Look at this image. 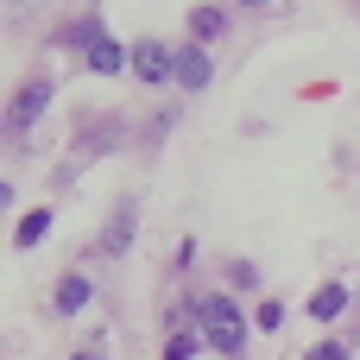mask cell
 Here are the masks:
<instances>
[{
  "label": "cell",
  "mask_w": 360,
  "mask_h": 360,
  "mask_svg": "<svg viewBox=\"0 0 360 360\" xmlns=\"http://www.w3.org/2000/svg\"><path fill=\"white\" fill-rule=\"evenodd\" d=\"M127 234H133V209H120L114 221H108V234H101V253L114 259V253H127Z\"/></svg>",
  "instance_id": "52a82bcc"
},
{
  "label": "cell",
  "mask_w": 360,
  "mask_h": 360,
  "mask_svg": "<svg viewBox=\"0 0 360 360\" xmlns=\"http://www.w3.org/2000/svg\"><path fill=\"white\" fill-rule=\"evenodd\" d=\"M44 228H51V215H44V209H32V215L13 228V240H19V247H38V234H44Z\"/></svg>",
  "instance_id": "30bf717a"
},
{
  "label": "cell",
  "mask_w": 360,
  "mask_h": 360,
  "mask_svg": "<svg viewBox=\"0 0 360 360\" xmlns=\"http://www.w3.org/2000/svg\"><path fill=\"white\" fill-rule=\"evenodd\" d=\"M342 310H348V291H342V285H329V291H316V297H310V316H323V323H329V316H342Z\"/></svg>",
  "instance_id": "ba28073f"
},
{
  "label": "cell",
  "mask_w": 360,
  "mask_h": 360,
  "mask_svg": "<svg viewBox=\"0 0 360 360\" xmlns=\"http://www.w3.org/2000/svg\"><path fill=\"white\" fill-rule=\"evenodd\" d=\"M310 360H348V354H342V348H316Z\"/></svg>",
  "instance_id": "4fadbf2b"
},
{
  "label": "cell",
  "mask_w": 360,
  "mask_h": 360,
  "mask_svg": "<svg viewBox=\"0 0 360 360\" xmlns=\"http://www.w3.org/2000/svg\"><path fill=\"white\" fill-rule=\"evenodd\" d=\"M247 6H266V0H247Z\"/></svg>",
  "instance_id": "9a60e30c"
},
{
  "label": "cell",
  "mask_w": 360,
  "mask_h": 360,
  "mask_svg": "<svg viewBox=\"0 0 360 360\" xmlns=\"http://www.w3.org/2000/svg\"><path fill=\"white\" fill-rule=\"evenodd\" d=\"M202 342L209 348H221V354H234L240 348V335H247V323H240V310L228 304V297H202Z\"/></svg>",
  "instance_id": "6da1fadb"
},
{
  "label": "cell",
  "mask_w": 360,
  "mask_h": 360,
  "mask_svg": "<svg viewBox=\"0 0 360 360\" xmlns=\"http://www.w3.org/2000/svg\"><path fill=\"white\" fill-rule=\"evenodd\" d=\"M177 82H184V89H202V82H209V57H202V44H184V51H177Z\"/></svg>",
  "instance_id": "3957f363"
},
{
  "label": "cell",
  "mask_w": 360,
  "mask_h": 360,
  "mask_svg": "<svg viewBox=\"0 0 360 360\" xmlns=\"http://www.w3.org/2000/svg\"><path fill=\"white\" fill-rule=\"evenodd\" d=\"M82 304H89V278H76V272H70V278L57 285V310H82Z\"/></svg>",
  "instance_id": "9c48e42d"
},
{
  "label": "cell",
  "mask_w": 360,
  "mask_h": 360,
  "mask_svg": "<svg viewBox=\"0 0 360 360\" xmlns=\"http://www.w3.org/2000/svg\"><path fill=\"white\" fill-rule=\"evenodd\" d=\"M82 360H101V348H89V354H82Z\"/></svg>",
  "instance_id": "5bb4252c"
},
{
  "label": "cell",
  "mask_w": 360,
  "mask_h": 360,
  "mask_svg": "<svg viewBox=\"0 0 360 360\" xmlns=\"http://www.w3.org/2000/svg\"><path fill=\"white\" fill-rule=\"evenodd\" d=\"M285 323V304H259V329H278Z\"/></svg>",
  "instance_id": "7c38bea8"
},
{
  "label": "cell",
  "mask_w": 360,
  "mask_h": 360,
  "mask_svg": "<svg viewBox=\"0 0 360 360\" xmlns=\"http://www.w3.org/2000/svg\"><path fill=\"white\" fill-rule=\"evenodd\" d=\"M196 342H202V335H171V348H165V360H190V354H196Z\"/></svg>",
  "instance_id": "8fae6325"
},
{
  "label": "cell",
  "mask_w": 360,
  "mask_h": 360,
  "mask_svg": "<svg viewBox=\"0 0 360 360\" xmlns=\"http://www.w3.org/2000/svg\"><path fill=\"white\" fill-rule=\"evenodd\" d=\"M221 25H228L221 6H196V13H190V38H221Z\"/></svg>",
  "instance_id": "8992f818"
},
{
  "label": "cell",
  "mask_w": 360,
  "mask_h": 360,
  "mask_svg": "<svg viewBox=\"0 0 360 360\" xmlns=\"http://www.w3.org/2000/svg\"><path fill=\"white\" fill-rule=\"evenodd\" d=\"M44 101H51V89H44V82H25L19 101H13V127H32V120L44 114Z\"/></svg>",
  "instance_id": "277c9868"
},
{
  "label": "cell",
  "mask_w": 360,
  "mask_h": 360,
  "mask_svg": "<svg viewBox=\"0 0 360 360\" xmlns=\"http://www.w3.org/2000/svg\"><path fill=\"white\" fill-rule=\"evenodd\" d=\"M133 76H139V82H171V76H177V57H171V44H158V38H139V44H133Z\"/></svg>",
  "instance_id": "7a4b0ae2"
},
{
  "label": "cell",
  "mask_w": 360,
  "mask_h": 360,
  "mask_svg": "<svg viewBox=\"0 0 360 360\" xmlns=\"http://www.w3.org/2000/svg\"><path fill=\"white\" fill-rule=\"evenodd\" d=\"M120 63H127V51H120L114 38H95V44H89V70H101V76H114Z\"/></svg>",
  "instance_id": "5b68a950"
}]
</instances>
